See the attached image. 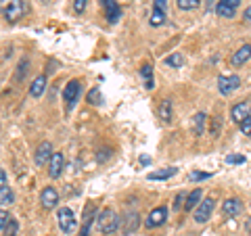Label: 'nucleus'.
<instances>
[{
	"instance_id": "e433bc0d",
	"label": "nucleus",
	"mask_w": 251,
	"mask_h": 236,
	"mask_svg": "<svg viewBox=\"0 0 251 236\" xmlns=\"http://www.w3.org/2000/svg\"><path fill=\"white\" fill-rule=\"evenodd\" d=\"M222 4H226V6H232V9H237V6L241 4V0H220Z\"/></svg>"
},
{
	"instance_id": "f257e3e1",
	"label": "nucleus",
	"mask_w": 251,
	"mask_h": 236,
	"mask_svg": "<svg viewBox=\"0 0 251 236\" xmlns=\"http://www.w3.org/2000/svg\"><path fill=\"white\" fill-rule=\"evenodd\" d=\"M0 13L9 23H17L19 19L25 17L27 4L25 0H0Z\"/></svg>"
},
{
	"instance_id": "2f4dec72",
	"label": "nucleus",
	"mask_w": 251,
	"mask_h": 236,
	"mask_svg": "<svg viewBox=\"0 0 251 236\" xmlns=\"http://www.w3.org/2000/svg\"><path fill=\"white\" fill-rule=\"evenodd\" d=\"M88 2H90V0H74V11L77 15H82L86 11V6H88Z\"/></svg>"
},
{
	"instance_id": "0eeeda50",
	"label": "nucleus",
	"mask_w": 251,
	"mask_h": 236,
	"mask_svg": "<svg viewBox=\"0 0 251 236\" xmlns=\"http://www.w3.org/2000/svg\"><path fill=\"white\" fill-rule=\"evenodd\" d=\"M166 9H168V2L166 0H155V4H153V15H151V25L153 27H159L166 23L168 19V15H166Z\"/></svg>"
},
{
	"instance_id": "bb28decb",
	"label": "nucleus",
	"mask_w": 251,
	"mask_h": 236,
	"mask_svg": "<svg viewBox=\"0 0 251 236\" xmlns=\"http://www.w3.org/2000/svg\"><path fill=\"white\" fill-rule=\"evenodd\" d=\"M88 103L90 105H103V94H100L99 88H92L88 92Z\"/></svg>"
},
{
	"instance_id": "1a4fd4ad",
	"label": "nucleus",
	"mask_w": 251,
	"mask_h": 236,
	"mask_svg": "<svg viewBox=\"0 0 251 236\" xmlns=\"http://www.w3.org/2000/svg\"><path fill=\"white\" fill-rule=\"evenodd\" d=\"M138 226H140V215L136 213V211H130V213L124 215V219H122V232H124V236L134 234L138 230Z\"/></svg>"
},
{
	"instance_id": "f8f14e48",
	"label": "nucleus",
	"mask_w": 251,
	"mask_h": 236,
	"mask_svg": "<svg viewBox=\"0 0 251 236\" xmlns=\"http://www.w3.org/2000/svg\"><path fill=\"white\" fill-rule=\"evenodd\" d=\"M57 203H59V192L54 190L52 186H46L44 190L40 192V205L44 209H54L57 207Z\"/></svg>"
},
{
	"instance_id": "ea45409f",
	"label": "nucleus",
	"mask_w": 251,
	"mask_h": 236,
	"mask_svg": "<svg viewBox=\"0 0 251 236\" xmlns=\"http://www.w3.org/2000/svg\"><path fill=\"white\" fill-rule=\"evenodd\" d=\"M245 228H247V232H251V217H249L247 222H245Z\"/></svg>"
},
{
	"instance_id": "4468645a",
	"label": "nucleus",
	"mask_w": 251,
	"mask_h": 236,
	"mask_svg": "<svg viewBox=\"0 0 251 236\" xmlns=\"http://www.w3.org/2000/svg\"><path fill=\"white\" fill-rule=\"evenodd\" d=\"M243 211V203L239 199H226L222 203V213L224 217H237Z\"/></svg>"
},
{
	"instance_id": "9b49d317",
	"label": "nucleus",
	"mask_w": 251,
	"mask_h": 236,
	"mask_svg": "<svg viewBox=\"0 0 251 236\" xmlns=\"http://www.w3.org/2000/svg\"><path fill=\"white\" fill-rule=\"evenodd\" d=\"M63 167H65V157H63V153H52L50 161H49V176L52 180H57L63 174Z\"/></svg>"
},
{
	"instance_id": "473e14b6",
	"label": "nucleus",
	"mask_w": 251,
	"mask_h": 236,
	"mask_svg": "<svg viewBox=\"0 0 251 236\" xmlns=\"http://www.w3.org/2000/svg\"><path fill=\"white\" fill-rule=\"evenodd\" d=\"M184 201H186V194H184V192H178L176 199H174V209H176V211L182 209V207H184Z\"/></svg>"
},
{
	"instance_id": "39448f33",
	"label": "nucleus",
	"mask_w": 251,
	"mask_h": 236,
	"mask_svg": "<svg viewBox=\"0 0 251 236\" xmlns=\"http://www.w3.org/2000/svg\"><path fill=\"white\" fill-rule=\"evenodd\" d=\"M239 86H241L239 75H220L218 77V90H220V94H224V96H228L234 90H239Z\"/></svg>"
},
{
	"instance_id": "412c9836",
	"label": "nucleus",
	"mask_w": 251,
	"mask_h": 236,
	"mask_svg": "<svg viewBox=\"0 0 251 236\" xmlns=\"http://www.w3.org/2000/svg\"><path fill=\"white\" fill-rule=\"evenodd\" d=\"M205 119H207L205 113H197V115L193 117V132H195V136H201V134H203V125H205Z\"/></svg>"
},
{
	"instance_id": "f3484780",
	"label": "nucleus",
	"mask_w": 251,
	"mask_h": 236,
	"mask_svg": "<svg viewBox=\"0 0 251 236\" xmlns=\"http://www.w3.org/2000/svg\"><path fill=\"white\" fill-rule=\"evenodd\" d=\"M46 90V75H38L34 82H31L29 86V96H34V98H40L42 94Z\"/></svg>"
},
{
	"instance_id": "20e7f679",
	"label": "nucleus",
	"mask_w": 251,
	"mask_h": 236,
	"mask_svg": "<svg viewBox=\"0 0 251 236\" xmlns=\"http://www.w3.org/2000/svg\"><path fill=\"white\" fill-rule=\"evenodd\" d=\"M57 222H59L61 232H65V234L75 232V228H77L75 213H74V211L69 209V207H61V209H59V213H57Z\"/></svg>"
},
{
	"instance_id": "7c9ffc66",
	"label": "nucleus",
	"mask_w": 251,
	"mask_h": 236,
	"mask_svg": "<svg viewBox=\"0 0 251 236\" xmlns=\"http://www.w3.org/2000/svg\"><path fill=\"white\" fill-rule=\"evenodd\" d=\"M245 161L247 159L243 155H228V157H226V163H228V165H243Z\"/></svg>"
},
{
	"instance_id": "6e6552de",
	"label": "nucleus",
	"mask_w": 251,
	"mask_h": 236,
	"mask_svg": "<svg viewBox=\"0 0 251 236\" xmlns=\"http://www.w3.org/2000/svg\"><path fill=\"white\" fill-rule=\"evenodd\" d=\"M52 153H54V151H52V144L49 142V140H44V142L38 144L36 155H34V161H36L38 167H42V165H49Z\"/></svg>"
},
{
	"instance_id": "aec40b11",
	"label": "nucleus",
	"mask_w": 251,
	"mask_h": 236,
	"mask_svg": "<svg viewBox=\"0 0 251 236\" xmlns=\"http://www.w3.org/2000/svg\"><path fill=\"white\" fill-rule=\"evenodd\" d=\"M199 201H201V190H199V188H195V190L186 196L184 209H186V211H193V207H197V205H199Z\"/></svg>"
},
{
	"instance_id": "2eb2a0df",
	"label": "nucleus",
	"mask_w": 251,
	"mask_h": 236,
	"mask_svg": "<svg viewBox=\"0 0 251 236\" xmlns=\"http://www.w3.org/2000/svg\"><path fill=\"white\" fill-rule=\"evenodd\" d=\"M249 113H251V111H249V105H247V103H237V105L230 109L232 121H234V123H239V125L247 119V115H249Z\"/></svg>"
},
{
	"instance_id": "f03ea898",
	"label": "nucleus",
	"mask_w": 251,
	"mask_h": 236,
	"mask_svg": "<svg viewBox=\"0 0 251 236\" xmlns=\"http://www.w3.org/2000/svg\"><path fill=\"white\" fill-rule=\"evenodd\" d=\"M120 226H122V219L117 217V213L113 209L107 207L97 215V228L100 230V234H113Z\"/></svg>"
},
{
	"instance_id": "cd10ccee",
	"label": "nucleus",
	"mask_w": 251,
	"mask_h": 236,
	"mask_svg": "<svg viewBox=\"0 0 251 236\" xmlns=\"http://www.w3.org/2000/svg\"><path fill=\"white\" fill-rule=\"evenodd\" d=\"M176 4H178V9H182V11H193L199 6V0H176Z\"/></svg>"
},
{
	"instance_id": "c756f323",
	"label": "nucleus",
	"mask_w": 251,
	"mask_h": 236,
	"mask_svg": "<svg viewBox=\"0 0 251 236\" xmlns=\"http://www.w3.org/2000/svg\"><path fill=\"white\" fill-rule=\"evenodd\" d=\"M188 178H191L193 182H203V180H209L211 174H209V171H191Z\"/></svg>"
},
{
	"instance_id": "5701e85b",
	"label": "nucleus",
	"mask_w": 251,
	"mask_h": 236,
	"mask_svg": "<svg viewBox=\"0 0 251 236\" xmlns=\"http://www.w3.org/2000/svg\"><path fill=\"white\" fill-rule=\"evenodd\" d=\"M216 13H218V17H222V19H232L234 13H237V9H232V6H226V4H222V2H218V4H216Z\"/></svg>"
},
{
	"instance_id": "f704fd0d",
	"label": "nucleus",
	"mask_w": 251,
	"mask_h": 236,
	"mask_svg": "<svg viewBox=\"0 0 251 236\" xmlns=\"http://www.w3.org/2000/svg\"><path fill=\"white\" fill-rule=\"evenodd\" d=\"M9 222H11V215L6 213L4 209H0V230H4L6 224H9Z\"/></svg>"
},
{
	"instance_id": "c85d7f7f",
	"label": "nucleus",
	"mask_w": 251,
	"mask_h": 236,
	"mask_svg": "<svg viewBox=\"0 0 251 236\" xmlns=\"http://www.w3.org/2000/svg\"><path fill=\"white\" fill-rule=\"evenodd\" d=\"M17 234H19V224H17V219L11 217V222L4 228V236H17Z\"/></svg>"
},
{
	"instance_id": "9d476101",
	"label": "nucleus",
	"mask_w": 251,
	"mask_h": 236,
	"mask_svg": "<svg viewBox=\"0 0 251 236\" xmlns=\"http://www.w3.org/2000/svg\"><path fill=\"white\" fill-rule=\"evenodd\" d=\"M100 4H103L105 17H107L109 23H117L122 19V9H120V4H117L115 0H100Z\"/></svg>"
},
{
	"instance_id": "423d86ee",
	"label": "nucleus",
	"mask_w": 251,
	"mask_h": 236,
	"mask_svg": "<svg viewBox=\"0 0 251 236\" xmlns=\"http://www.w3.org/2000/svg\"><path fill=\"white\" fill-rule=\"evenodd\" d=\"M214 207H216V201L214 199H205V201H201L197 209H195V222L197 224H205L207 219L211 217V213H214Z\"/></svg>"
},
{
	"instance_id": "4c0bfd02",
	"label": "nucleus",
	"mask_w": 251,
	"mask_h": 236,
	"mask_svg": "<svg viewBox=\"0 0 251 236\" xmlns=\"http://www.w3.org/2000/svg\"><path fill=\"white\" fill-rule=\"evenodd\" d=\"M243 19H245L247 23H251V6H247L245 13H243Z\"/></svg>"
},
{
	"instance_id": "4be33fe9",
	"label": "nucleus",
	"mask_w": 251,
	"mask_h": 236,
	"mask_svg": "<svg viewBox=\"0 0 251 236\" xmlns=\"http://www.w3.org/2000/svg\"><path fill=\"white\" fill-rule=\"evenodd\" d=\"M176 167H166V169H161V171H151L149 174V180H168V178H172L176 174Z\"/></svg>"
},
{
	"instance_id": "a211bd4d",
	"label": "nucleus",
	"mask_w": 251,
	"mask_h": 236,
	"mask_svg": "<svg viewBox=\"0 0 251 236\" xmlns=\"http://www.w3.org/2000/svg\"><path fill=\"white\" fill-rule=\"evenodd\" d=\"M157 113H159V119L163 123H170L172 121V100L170 98H163L159 103V109H157Z\"/></svg>"
},
{
	"instance_id": "393cba45",
	"label": "nucleus",
	"mask_w": 251,
	"mask_h": 236,
	"mask_svg": "<svg viewBox=\"0 0 251 236\" xmlns=\"http://www.w3.org/2000/svg\"><path fill=\"white\" fill-rule=\"evenodd\" d=\"M166 65H170V67H182L184 65V57L180 52H174V54H170V57L166 59Z\"/></svg>"
},
{
	"instance_id": "ddd939ff",
	"label": "nucleus",
	"mask_w": 251,
	"mask_h": 236,
	"mask_svg": "<svg viewBox=\"0 0 251 236\" xmlns=\"http://www.w3.org/2000/svg\"><path fill=\"white\" fill-rule=\"evenodd\" d=\"M166 219H168V209L166 207H155L151 213H149L145 226L147 228H157V226H161L163 222H166Z\"/></svg>"
},
{
	"instance_id": "a878e982",
	"label": "nucleus",
	"mask_w": 251,
	"mask_h": 236,
	"mask_svg": "<svg viewBox=\"0 0 251 236\" xmlns=\"http://www.w3.org/2000/svg\"><path fill=\"white\" fill-rule=\"evenodd\" d=\"M13 201H15V194H13L11 188L9 186L2 188V190H0V205H11Z\"/></svg>"
},
{
	"instance_id": "58836bf2",
	"label": "nucleus",
	"mask_w": 251,
	"mask_h": 236,
	"mask_svg": "<svg viewBox=\"0 0 251 236\" xmlns=\"http://www.w3.org/2000/svg\"><path fill=\"white\" fill-rule=\"evenodd\" d=\"M140 163H143V165H149V163H151V159H149V157H140Z\"/></svg>"
},
{
	"instance_id": "dca6fc26",
	"label": "nucleus",
	"mask_w": 251,
	"mask_h": 236,
	"mask_svg": "<svg viewBox=\"0 0 251 236\" xmlns=\"http://www.w3.org/2000/svg\"><path fill=\"white\" fill-rule=\"evenodd\" d=\"M249 59H251V46L249 44H243L241 48L232 54V65L234 67H241V65H245Z\"/></svg>"
},
{
	"instance_id": "72a5a7b5",
	"label": "nucleus",
	"mask_w": 251,
	"mask_h": 236,
	"mask_svg": "<svg viewBox=\"0 0 251 236\" xmlns=\"http://www.w3.org/2000/svg\"><path fill=\"white\" fill-rule=\"evenodd\" d=\"M241 130H243V134H245V136H249V138H251V113L247 115V119L241 123Z\"/></svg>"
},
{
	"instance_id": "7ed1b4c3",
	"label": "nucleus",
	"mask_w": 251,
	"mask_h": 236,
	"mask_svg": "<svg viewBox=\"0 0 251 236\" xmlns=\"http://www.w3.org/2000/svg\"><path fill=\"white\" fill-rule=\"evenodd\" d=\"M82 94V82L80 80H69L67 86L63 88V100H65V107L67 111H72L74 105L77 103V98H80Z\"/></svg>"
},
{
	"instance_id": "6ab92c4d",
	"label": "nucleus",
	"mask_w": 251,
	"mask_h": 236,
	"mask_svg": "<svg viewBox=\"0 0 251 236\" xmlns=\"http://www.w3.org/2000/svg\"><path fill=\"white\" fill-rule=\"evenodd\" d=\"M140 75H143V80H145V88L153 90L155 82H153V65H151V63H145V65L140 67Z\"/></svg>"
},
{
	"instance_id": "c9c22d12",
	"label": "nucleus",
	"mask_w": 251,
	"mask_h": 236,
	"mask_svg": "<svg viewBox=\"0 0 251 236\" xmlns=\"http://www.w3.org/2000/svg\"><path fill=\"white\" fill-rule=\"evenodd\" d=\"M6 186H9V178H6V171L4 169H0V190L6 188Z\"/></svg>"
},
{
	"instance_id": "b1692460",
	"label": "nucleus",
	"mask_w": 251,
	"mask_h": 236,
	"mask_svg": "<svg viewBox=\"0 0 251 236\" xmlns=\"http://www.w3.org/2000/svg\"><path fill=\"white\" fill-rule=\"evenodd\" d=\"M92 219H94V207L90 209H86V217H84V228H82V232L80 236H88L90 234V226H92Z\"/></svg>"
}]
</instances>
